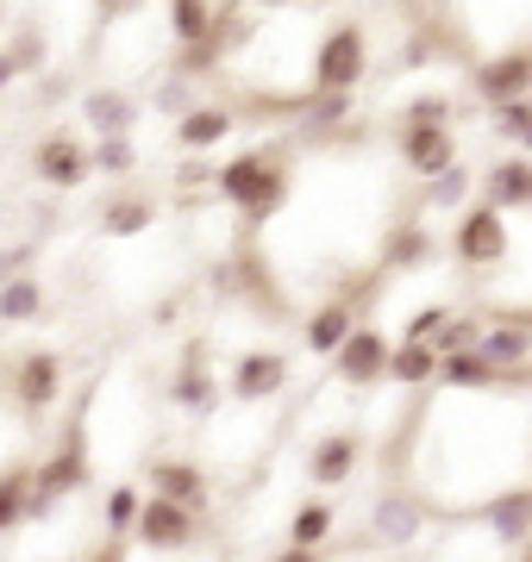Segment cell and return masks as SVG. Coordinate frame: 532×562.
Listing matches in <instances>:
<instances>
[{"instance_id":"5","label":"cell","mask_w":532,"mask_h":562,"mask_svg":"<svg viewBox=\"0 0 532 562\" xmlns=\"http://www.w3.org/2000/svg\"><path fill=\"white\" fill-rule=\"evenodd\" d=\"M7 406L20 413L25 425H38L51 406L63 401V357L57 350H20V357L7 362Z\"/></svg>"},{"instance_id":"28","label":"cell","mask_w":532,"mask_h":562,"mask_svg":"<svg viewBox=\"0 0 532 562\" xmlns=\"http://www.w3.org/2000/svg\"><path fill=\"white\" fill-rule=\"evenodd\" d=\"M144 506H151V494H144L138 482H113L107 487V501H101V525H107V538H132L144 519Z\"/></svg>"},{"instance_id":"19","label":"cell","mask_w":532,"mask_h":562,"mask_svg":"<svg viewBox=\"0 0 532 562\" xmlns=\"http://www.w3.org/2000/svg\"><path fill=\"white\" fill-rule=\"evenodd\" d=\"M239 125H245V120H239V106H232V101H201L195 113L176 120L169 144H176V157H207V150H220Z\"/></svg>"},{"instance_id":"14","label":"cell","mask_w":532,"mask_h":562,"mask_svg":"<svg viewBox=\"0 0 532 562\" xmlns=\"http://www.w3.org/2000/svg\"><path fill=\"white\" fill-rule=\"evenodd\" d=\"M389 357H395L389 331H383V325H357V331H351V344L332 357V382H345V387H383V382H389Z\"/></svg>"},{"instance_id":"7","label":"cell","mask_w":532,"mask_h":562,"mask_svg":"<svg viewBox=\"0 0 532 562\" xmlns=\"http://www.w3.org/2000/svg\"><path fill=\"white\" fill-rule=\"evenodd\" d=\"M201 538H207V513L176 501H151L138 531H132V543L151 550V557H188V550H201Z\"/></svg>"},{"instance_id":"25","label":"cell","mask_w":532,"mask_h":562,"mask_svg":"<svg viewBox=\"0 0 532 562\" xmlns=\"http://www.w3.org/2000/svg\"><path fill=\"white\" fill-rule=\"evenodd\" d=\"M151 225H157V201H151V194L120 188V194L101 206V232H107V238H144Z\"/></svg>"},{"instance_id":"12","label":"cell","mask_w":532,"mask_h":562,"mask_svg":"<svg viewBox=\"0 0 532 562\" xmlns=\"http://www.w3.org/2000/svg\"><path fill=\"white\" fill-rule=\"evenodd\" d=\"M76 132L88 144L101 138H132L138 132V94H125L120 81H101V88H88L82 101H76Z\"/></svg>"},{"instance_id":"24","label":"cell","mask_w":532,"mask_h":562,"mask_svg":"<svg viewBox=\"0 0 532 562\" xmlns=\"http://www.w3.org/2000/svg\"><path fill=\"white\" fill-rule=\"evenodd\" d=\"M32 494H38V462L13 457L7 469H0V538H7V531H25V519H32Z\"/></svg>"},{"instance_id":"37","label":"cell","mask_w":532,"mask_h":562,"mask_svg":"<svg viewBox=\"0 0 532 562\" xmlns=\"http://www.w3.org/2000/svg\"><path fill=\"white\" fill-rule=\"evenodd\" d=\"M489 125H495V138H501V144H513V150H520V138L532 132V94H527V101L495 106V113H489Z\"/></svg>"},{"instance_id":"16","label":"cell","mask_w":532,"mask_h":562,"mask_svg":"<svg viewBox=\"0 0 532 562\" xmlns=\"http://www.w3.org/2000/svg\"><path fill=\"white\" fill-rule=\"evenodd\" d=\"M144 494H151V501L195 506V513L213 506V482H207V469L195 457H151L144 462Z\"/></svg>"},{"instance_id":"11","label":"cell","mask_w":532,"mask_h":562,"mask_svg":"<svg viewBox=\"0 0 532 562\" xmlns=\"http://www.w3.org/2000/svg\"><path fill=\"white\" fill-rule=\"evenodd\" d=\"M426 519H432L426 494L389 487V494H376V501H369V543H376V550H408V543L426 531Z\"/></svg>"},{"instance_id":"17","label":"cell","mask_w":532,"mask_h":562,"mask_svg":"<svg viewBox=\"0 0 532 562\" xmlns=\"http://www.w3.org/2000/svg\"><path fill=\"white\" fill-rule=\"evenodd\" d=\"M476 525H483L501 550L520 557L532 543V482H513V487H501V494H489V501L476 506Z\"/></svg>"},{"instance_id":"2","label":"cell","mask_w":532,"mask_h":562,"mask_svg":"<svg viewBox=\"0 0 532 562\" xmlns=\"http://www.w3.org/2000/svg\"><path fill=\"white\" fill-rule=\"evenodd\" d=\"M369 76V32L357 20L320 25V38L308 50V94H351Z\"/></svg>"},{"instance_id":"26","label":"cell","mask_w":532,"mask_h":562,"mask_svg":"<svg viewBox=\"0 0 532 562\" xmlns=\"http://www.w3.org/2000/svg\"><path fill=\"white\" fill-rule=\"evenodd\" d=\"M439 350L432 344H401L395 338V357H389V382L408 387V394H426V387H439Z\"/></svg>"},{"instance_id":"43","label":"cell","mask_w":532,"mask_h":562,"mask_svg":"<svg viewBox=\"0 0 532 562\" xmlns=\"http://www.w3.org/2000/svg\"><path fill=\"white\" fill-rule=\"evenodd\" d=\"M7 25H13V13H7V7H0V32H7Z\"/></svg>"},{"instance_id":"15","label":"cell","mask_w":532,"mask_h":562,"mask_svg":"<svg viewBox=\"0 0 532 562\" xmlns=\"http://www.w3.org/2000/svg\"><path fill=\"white\" fill-rule=\"evenodd\" d=\"M220 401H225V387H220V375H213L207 344L188 338L182 357H176V369H169V406H176V413H213Z\"/></svg>"},{"instance_id":"22","label":"cell","mask_w":532,"mask_h":562,"mask_svg":"<svg viewBox=\"0 0 532 562\" xmlns=\"http://www.w3.org/2000/svg\"><path fill=\"white\" fill-rule=\"evenodd\" d=\"M483 201L501 213H532V157H495L483 169Z\"/></svg>"},{"instance_id":"29","label":"cell","mask_w":532,"mask_h":562,"mask_svg":"<svg viewBox=\"0 0 532 562\" xmlns=\"http://www.w3.org/2000/svg\"><path fill=\"white\" fill-rule=\"evenodd\" d=\"M439 387H451V394H476V401H483V394H501V375L470 350V357H445L439 362Z\"/></svg>"},{"instance_id":"39","label":"cell","mask_w":532,"mask_h":562,"mask_svg":"<svg viewBox=\"0 0 532 562\" xmlns=\"http://www.w3.org/2000/svg\"><path fill=\"white\" fill-rule=\"evenodd\" d=\"M82 562H125V543H120V538H107V543H95Z\"/></svg>"},{"instance_id":"1","label":"cell","mask_w":532,"mask_h":562,"mask_svg":"<svg viewBox=\"0 0 532 562\" xmlns=\"http://www.w3.org/2000/svg\"><path fill=\"white\" fill-rule=\"evenodd\" d=\"M288 194H295V157H288V144H251L239 157H225L213 169V201H225L239 220L257 232V225L282 220Z\"/></svg>"},{"instance_id":"40","label":"cell","mask_w":532,"mask_h":562,"mask_svg":"<svg viewBox=\"0 0 532 562\" xmlns=\"http://www.w3.org/2000/svg\"><path fill=\"white\" fill-rule=\"evenodd\" d=\"M269 562H326V550H295V543H282Z\"/></svg>"},{"instance_id":"8","label":"cell","mask_w":532,"mask_h":562,"mask_svg":"<svg viewBox=\"0 0 532 562\" xmlns=\"http://www.w3.org/2000/svg\"><path fill=\"white\" fill-rule=\"evenodd\" d=\"M288 382H295V362H288V350H276V344L239 350V357H232V375H225L232 401H245V406H264V401H276V394H288Z\"/></svg>"},{"instance_id":"36","label":"cell","mask_w":532,"mask_h":562,"mask_svg":"<svg viewBox=\"0 0 532 562\" xmlns=\"http://www.w3.org/2000/svg\"><path fill=\"white\" fill-rule=\"evenodd\" d=\"M301 120H308L313 138H320V132L332 138V132L351 120V94H308V113H301Z\"/></svg>"},{"instance_id":"21","label":"cell","mask_w":532,"mask_h":562,"mask_svg":"<svg viewBox=\"0 0 532 562\" xmlns=\"http://www.w3.org/2000/svg\"><path fill=\"white\" fill-rule=\"evenodd\" d=\"M357 462H364V438L357 431H326V438H313L308 450V482L313 487H345L357 475Z\"/></svg>"},{"instance_id":"10","label":"cell","mask_w":532,"mask_h":562,"mask_svg":"<svg viewBox=\"0 0 532 562\" xmlns=\"http://www.w3.org/2000/svg\"><path fill=\"white\" fill-rule=\"evenodd\" d=\"M395 157H401V169L426 188V181L451 176V169L464 162V144H457L451 125H401V132H395Z\"/></svg>"},{"instance_id":"6","label":"cell","mask_w":532,"mask_h":562,"mask_svg":"<svg viewBox=\"0 0 532 562\" xmlns=\"http://www.w3.org/2000/svg\"><path fill=\"white\" fill-rule=\"evenodd\" d=\"M88 176H95V144H88L76 125H51V132L32 144V181L57 188V194H76Z\"/></svg>"},{"instance_id":"9","label":"cell","mask_w":532,"mask_h":562,"mask_svg":"<svg viewBox=\"0 0 532 562\" xmlns=\"http://www.w3.org/2000/svg\"><path fill=\"white\" fill-rule=\"evenodd\" d=\"M470 94L476 106H508V101H527L532 94V44H508L495 57L470 63Z\"/></svg>"},{"instance_id":"31","label":"cell","mask_w":532,"mask_h":562,"mask_svg":"<svg viewBox=\"0 0 532 562\" xmlns=\"http://www.w3.org/2000/svg\"><path fill=\"white\" fill-rule=\"evenodd\" d=\"M32 319H44V281L38 276L0 281V325H32Z\"/></svg>"},{"instance_id":"44","label":"cell","mask_w":532,"mask_h":562,"mask_svg":"<svg viewBox=\"0 0 532 562\" xmlns=\"http://www.w3.org/2000/svg\"><path fill=\"white\" fill-rule=\"evenodd\" d=\"M513 562H532V543H527V550H520V557H513Z\"/></svg>"},{"instance_id":"42","label":"cell","mask_w":532,"mask_h":562,"mask_svg":"<svg viewBox=\"0 0 532 562\" xmlns=\"http://www.w3.org/2000/svg\"><path fill=\"white\" fill-rule=\"evenodd\" d=\"M513 157H532V132H527V138H520V150H513Z\"/></svg>"},{"instance_id":"41","label":"cell","mask_w":532,"mask_h":562,"mask_svg":"<svg viewBox=\"0 0 532 562\" xmlns=\"http://www.w3.org/2000/svg\"><path fill=\"white\" fill-rule=\"evenodd\" d=\"M13 81H20V76H13V63H7V50H0V94H7Z\"/></svg>"},{"instance_id":"23","label":"cell","mask_w":532,"mask_h":562,"mask_svg":"<svg viewBox=\"0 0 532 562\" xmlns=\"http://www.w3.org/2000/svg\"><path fill=\"white\" fill-rule=\"evenodd\" d=\"M213 32H220V7H207V0H176L164 13L169 57H182V50H213Z\"/></svg>"},{"instance_id":"30","label":"cell","mask_w":532,"mask_h":562,"mask_svg":"<svg viewBox=\"0 0 532 562\" xmlns=\"http://www.w3.org/2000/svg\"><path fill=\"white\" fill-rule=\"evenodd\" d=\"M470 194H476V169H470V162H457L451 176H439V181L420 188V206H426V213H464Z\"/></svg>"},{"instance_id":"27","label":"cell","mask_w":532,"mask_h":562,"mask_svg":"<svg viewBox=\"0 0 532 562\" xmlns=\"http://www.w3.org/2000/svg\"><path fill=\"white\" fill-rule=\"evenodd\" d=\"M332 531H339V506H332L326 494L301 501L295 519H288V543H295V550H320V543H332Z\"/></svg>"},{"instance_id":"33","label":"cell","mask_w":532,"mask_h":562,"mask_svg":"<svg viewBox=\"0 0 532 562\" xmlns=\"http://www.w3.org/2000/svg\"><path fill=\"white\" fill-rule=\"evenodd\" d=\"M0 50H7V63H13V76H38L44 63H51V38H44V25H20Z\"/></svg>"},{"instance_id":"4","label":"cell","mask_w":532,"mask_h":562,"mask_svg":"<svg viewBox=\"0 0 532 562\" xmlns=\"http://www.w3.org/2000/svg\"><path fill=\"white\" fill-rule=\"evenodd\" d=\"M451 262L457 269H470V276H489V269H501V262L513 257V232H508V213L489 201H470L464 213H457V225H451Z\"/></svg>"},{"instance_id":"38","label":"cell","mask_w":532,"mask_h":562,"mask_svg":"<svg viewBox=\"0 0 532 562\" xmlns=\"http://www.w3.org/2000/svg\"><path fill=\"white\" fill-rule=\"evenodd\" d=\"M451 120H457L451 94H420V101L401 106V125H451Z\"/></svg>"},{"instance_id":"34","label":"cell","mask_w":532,"mask_h":562,"mask_svg":"<svg viewBox=\"0 0 532 562\" xmlns=\"http://www.w3.org/2000/svg\"><path fill=\"white\" fill-rule=\"evenodd\" d=\"M451 313H457V306H451V301L413 306V313H408V325H401V344H439V331H445V325H451Z\"/></svg>"},{"instance_id":"13","label":"cell","mask_w":532,"mask_h":562,"mask_svg":"<svg viewBox=\"0 0 532 562\" xmlns=\"http://www.w3.org/2000/svg\"><path fill=\"white\" fill-rule=\"evenodd\" d=\"M476 357L489 362L495 375H520V369H532V306H495Z\"/></svg>"},{"instance_id":"35","label":"cell","mask_w":532,"mask_h":562,"mask_svg":"<svg viewBox=\"0 0 532 562\" xmlns=\"http://www.w3.org/2000/svg\"><path fill=\"white\" fill-rule=\"evenodd\" d=\"M95 176H113V181L138 176V144L132 138H101L95 144Z\"/></svg>"},{"instance_id":"32","label":"cell","mask_w":532,"mask_h":562,"mask_svg":"<svg viewBox=\"0 0 532 562\" xmlns=\"http://www.w3.org/2000/svg\"><path fill=\"white\" fill-rule=\"evenodd\" d=\"M483 331H489V313H476V306H457L432 350H439V357H470V350H483Z\"/></svg>"},{"instance_id":"3","label":"cell","mask_w":532,"mask_h":562,"mask_svg":"<svg viewBox=\"0 0 532 562\" xmlns=\"http://www.w3.org/2000/svg\"><path fill=\"white\" fill-rule=\"evenodd\" d=\"M95 482V457H88V425L82 419H69L63 425V438H57V450L38 462V494H32V519L25 525H38V519H51L69 494H82V487Z\"/></svg>"},{"instance_id":"20","label":"cell","mask_w":532,"mask_h":562,"mask_svg":"<svg viewBox=\"0 0 532 562\" xmlns=\"http://www.w3.org/2000/svg\"><path fill=\"white\" fill-rule=\"evenodd\" d=\"M357 325H364V319H357V306L339 301V294H326V301H320L308 319H301V344H308L320 362H332V357L351 344V331H357Z\"/></svg>"},{"instance_id":"18","label":"cell","mask_w":532,"mask_h":562,"mask_svg":"<svg viewBox=\"0 0 532 562\" xmlns=\"http://www.w3.org/2000/svg\"><path fill=\"white\" fill-rule=\"evenodd\" d=\"M439 262V238L426 220H395L376 244V276H420Z\"/></svg>"}]
</instances>
